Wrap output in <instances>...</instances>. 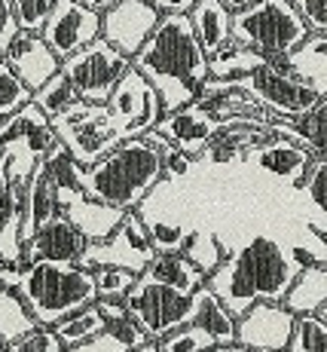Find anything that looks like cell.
I'll return each mask as SVG.
<instances>
[{
	"mask_svg": "<svg viewBox=\"0 0 327 352\" xmlns=\"http://www.w3.org/2000/svg\"><path fill=\"white\" fill-rule=\"evenodd\" d=\"M77 101H80V96H77V89H74V83L67 80L65 71L52 74L40 89H34V104H37L49 120H56L58 113H65L67 107H74Z\"/></svg>",
	"mask_w": 327,
	"mask_h": 352,
	"instance_id": "29",
	"label": "cell"
},
{
	"mask_svg": "<svg viewBox=\"0 0 327 352\" xmlns=\"http://www.w3.org/2000/svg\"><path fill=\"white\" fill-rule=\"evenodd\" d=\"M187 16L193 22L196 37H199L202 50L208 56L221 52L233 40V10L223 0H196V6Z\"/></svg>",
	"mask_w": 327,
	"mask_h": 352,
	"instance_id": "21",
	"label": "cell"
},
{
	"mask_svg": "<svg viewBox=\"0 0 327 352\" xmlns=\"http://www.w3.org/2000/svg\"><path fill=\"white\" fill-rule=\"evenodd\" d=\"M92 279H95L98 297H126L128 288L138 282V273L117 267V263H101V267L92 270Z\"/></svg>",
	"mask_w": 327,
	"mask_h": 352,
	"instance_id": "35",
	"label": "cell"
},
{
	"mask_svg": "<svg viewBox=\"0 0 327 352\" xmlns=\"http://www.w3.org/2000/svg\"><path fill=\"white\" fill-rule=\"evenodd\" d=\"M297 316L284 303L260 300L238 316L236 324V343L257 352H288L291 337H294Z\"/></svg>",
	"mask_w": 327,
	"mask_h": 352,
	"instance_id": "13",
	"label": "cell"
},
{
	"mask_svg": "<svg viewBox=\"0 0 327 352\" xmlns=\"http://www.w3.org/2000/svg\"><path fill=\"white\" fill-rule=\"evenodd\" d=\"M46 126H52V120L46 117L34 101H28V104L19 107L16 113H10V117L0 120V144H6V141L31 138L34 132H40V129H46Z\"/></svg>",
	"mask_w": 327,
	"mask_h": 352,
	"instance_id": "30",
	"label": "cell"
},
{
	"mask_svg": "<svg viewBox=\"0 0 327 352\" xmlns=\"http://www.w3.org/2000/svg\"><path fill=\"white\" fill-rule=\"evenodd\" d=\"M309 25L291 0H260L248 10L233 12V40L257 50L260 56L291 58L309 40Z\"/></svg>",
	"mask_w": 327,
	"mask_h": 352,
	"instance_id": "5",
	"label": "cell"
},
{
	"mask_svg": "<svg viewBox=\"0 0 327 352\" xmlns=\"http://www.w3.org/2000/svg\"><path fill=\"white\" fill-rule=\"evenodd\" d=\"M16 294L37 324H56L65 316L98 300L92 270L65 261H31L19 270Z\"/></svg>",
	"mask_w": 327,
	"mask_h": 352,
	"instance_id": "4",
	"label": "cell"
},
{
	"mask_svg": "<svg viewBox=\"0 0 327 352\" xmlns=\"http://www.w3.org/2000/svg\"><path fill=\"white\" fill-rule=\"evenodd\" d=\"M52 328H56L58 340L65 343V349H71V346H77V343L92 340L95 334H101V331L107 328V319L101 316L98 303H89V307H83V309H77V313L65 316V319L56 322Z\"/></svg>",
	"mask_w": 327,
	"mask_h": 352,
	"instance_id": "28",
	"label": "cell"
},
{
	"mask_svg": "<svg viewBox=\"0 0 327 352\" xmlns=\"http://www.w3.org/2000/svg\"><path fill=\"white\" fill-rule=\"evenodd\" d=\"M128 67H132V58L120 52L113 43H107L104 37L92 40L89 46L77 50L74 56L61 58V71L74 83L77 96L83 101H95V104H107V98L113 96V89Z\"/></svg>",
	"mask_w": 327,
	"mask_h": 352,
	"instance_id": "8",
	"label": "cell"
},
{
	"mask_svg": "<svg viewBox=\"0 0 327 352\" xmlns=\"http://www.w3.org/2000/svg\"><path fill=\"white\" fill-rule=\"evenodd\" d=\"M147 3L156 6L162 16H174V12H183V16H187V12L196 6V0H147Z\"/></svg>",
	"mask_w": 327,
	"mask_h": 352,
	"instance_id": "44",
	"label": "cell"
},
{
	"mask_svg": "<svg viewBox=\"0 0 327 352\" xmlns=\"http://www.w3.org/2000/svg\"><path fill=\"white\" fill-rule=\"evenodd\" d=\"M28 101H34V89L12 71L6 58H0V120L16 113Z\"/></svg>",
	"mask_w": 327,
	"mask_h": 352,
	"instance_id": "31",
	"label": "cell"
},
{
	"mask_svg": "<svg viewBox=\"0 0 327 352\" xmlns=\"http://www.w3.org/2000/svg\"><path fill=\"white\" fill-rule=\"evenodd\" d=\"M40 34L58 58H67L101 37V12L83 6L80 0H56Z\"/></svg>",
	"mask_w": 327,
	"mask_h": 352,
	"instance_id": "12",
	"label": "cell"
},
{
	"mask_svg": "<svg viewBox=\"0 0 327 352\" xmlns=\"http://www.w3.org/2000/svg\"><path fill=\"white\" fill-rule=\"evenodd\" d=\"M288 352H291V349H288Z\"/></svg>",
	"mask_w": 327,
	"mask_h": 352,
	"instance_id": "54",
	"label": "cell"
},
{
	"mask_svg": "<svg viewBox=\"0 0 327 352\" xmlns=\"http://www.w3.org/2000/svg\"><path fill=\"white\" fill-rule=\"evenodd\" d=\"M132 65L156 86L162 111H178L199 98V86L211 77L208 52L202 50L193 22L183 12L162 16L147 43L135 52Z\"/></svg>",
	"mask_w": 327,
	"mask_h": 352,
	"instance_id": "2",
	"label": "cell"
},
{
	"mask_svg": "<svg viewBox=\"0 0 327 352\" xmlns=\"http://www.w3.org/2000/svg\"><path fill=\"white\" fill-rule=\"evenodd\" d=\"M58 141L71 151V157L80 166H92L104 157L107 151L120 144V132L111 123V111L107 104H95V101L80 98L74 107H67L65 113H58L52 120Z\"/></svg>",
	"mask_w": 327,
	"mask_h": 352,
	"instance_id": "7",
	"label": "cell"
},
{
	"mask_svg": "<svg viewBox=\"0 0 327 352\" xmlns=\"http://www.w3.org/2000/svg\"><path fill=\"white\" fill-rule=\"evenodd\" d=\"M223 120L214 111H208L205 104L193 101V104H183L178 111H166L156 123V132H162L172 141L178 151L190 153V157H202V151L211 144L217 132H221Z\"/></svg>",
	"mask_w": 327,
	"mask_h": 352,
	"instance_id": "15",
	"label": "cell"
},
{
	"mask_svg": "<svg viewBox=\"0 0 327 352\" xmlns=\"http://www.w3.org/2000/svg\"><path fill=\"white\" fill-rule=\"evenodd\" d=\"M269 132L303 144L312 157H327V96L294 120H269Z\"/></svg>",
	"mask_w": 327,
	"mask_h": 352,
	"instance_id": "20",
	"label": "cell"
},
{
	"mask_svg": "<svg viewBox=\"0 0 327 352\" xmlns=\"http://www.w3.org/2000/svg\"><path fill=\"white\" fill-rule=\"evenodd\" d=\"M162 12L147 0H120L107 12H101V37L120 52L135 58V52L147 43V37L159 25Z\"/></svg>",
	"mask_w": 327,
	"mask_h": 352,
	"instance_id": "14",
	"label": "cell"
},
{
	"mask_svg": "<svg viewBox=\"0 0 327 352\" xmlns=\"http://www.w3.org/2000/svg\"><path fill=\"white\" fill-rule=\"evenodd\" d=\"M61 212H65L67 218L77 224V230L89 242H104L107 236H111L113 230L122 224V218H126V212H122V208L104 206V202L89 199V196H77V199L67 202Z\"/></svg>",
	"mask_w": 327,
	"mask_h": 352,
	"instance_id": "22",
	"label": "cell"
},
{
	"mask_svg": "<svg viewBox=\"0 0 327 352\" xmlns=\"http://www.w3.org/2000/svg\"><path fill=\"white\" fill-rule=\"evenodd\" d=\"M144 276H150L153 282H162V285H168L174 291H183V294H193L196 288H202L208 282V276L183 252H156L153 261L147 263Z\"/></svg>",
	"mask_w": 327,
	"mask_h": 352,
	"instance_id": "23",
	"label": "cell"
},
{
	"mask_svg": "<svg viewBox=\"0 0 327 352\" xmlns=\"http://www.w3.org/2000/svg\"><path fill=\"white\" fill-rule=\"evenodd\" d=\"M284 307L294 316H306V313H318L327 303V267L324 263H306L297 273L294 285L284 294Z\"/></svg>",
	"mask_w": 327,
	"mask_h": 352,
	"instance_id": "25",
	"label": "cell"
},
{
	"mask_svg": "<svg viewBox=\"0 0 327 352\" xmlns=\"http://www.w3.org/2000/svg\"><path fill=\"white\" fill-rule=\"evenodd\" d=\"M318 316H322V319L327 322V303H324V307H322V309H318Z\"/></svg>",
	"mask_w": 327,
	"mask_h": 352,
	"instance_id": "50",
	"label": "cell"
},
{
	"mask_svg": "<svg viewBox=\"0 0 327 352\" xmlns=\"http://www.w3.org/2000/svg\"><path fill=\"white\" fill-rule=\"evenodd\" d=\"M107 331H113V334H117L128 349H135V346H141V343H147V334L141 331V324L135 322L132 316H126V319L111 322V324H107Z\"/></svg>",
	"mask_w": 327,
	"mask_h": 352,
	"instance_id": "42",
	"label": "cell"
},
{
	"mask_svg": "<svg viewBox=\"0 0 327 352\" xmlns=\"http://www.w3.org/2000/svg\"><path fill=\"white\" fill-rule=\"evenodd\" d=\"M6 349L10 352H65V343L58 340L52 324H34V328L25 331L22 337L6 343Z\"/></svg>",
	"mask_w": 327,
	"mask_h": 352,
	"instance_id": "36",
	"label": "cell"
},
{
	"mask_svg": "<svg viewBox=\"0 0 327 352\" xmlns=\"http://www.w3.org/2000/svg\"><path fill=\"white\" fill-rule=\"evenodd\" d=\"M0 58H3V52H0Z\"/></svg>",
	"mask_w": 327,
	"mask_h": 352,
	"instance_id": "53",
	"label": "cell"
},
{
	"mask_svg": "<svg viewBox=\"0 0 327 352\" xmlns=\"http://www.w3.org/2000/svg\"><path fill=\"white\" fill-rule=\"evenodd\" d=\"M300 193L306 202V227L315 236H327V157H312Z\"/></svg>",
	"mask_w": 327,
	"mask_h": 352,
	"instance_id": "26",
	"label": "cell"
},
{
	"mask_svg": "<svg viewBox=\"0 0 327 352\" xmlns=\"http://www.w3.org/2000/svg\"><path fill=\"white\" fill-rule=\"evenodd\" d=\"M223 3H227L229 10H233V12H238V10H248V6L260 3V0H223Z\"/></svg>",
	"mask_w": 327,
	"mask_h": 352,
	"instance_id": "48",
	"label": "cell"
},
{
	"mask_svg": "<svg viewBox=\"0 0 327 352\" xmlns=\"http://www.w3.org/2000/svg\"><path fill=\"white\" fill-rule=\"evenodd\" d=\"M156 343H159V352H205L211 346H217L214 337H211L205 328L193 324V322L174 328L172 334H166L162 340H156Z\"/></svg>",
	"mask_w": 327,
	"mask_h": 352,
	"instance_id": "34",
	"label": "cell"
},
{
	"mask_svg": "<svg viewBox=\"0 0 327 352\" xmlns=\"http://www.w3.org/2000/svg\"><path fill=\"white\" fill-rule=\"evenodd\" d=\"M128 352H159V343L147 340V343H141V346H135V349H128Z\"/></svg>",
	"mask_w": 327,
	"mask_h": 352,
	"instance_id": "49",
	"label": "cell"
},
{
	"mask_svg": "<svg viewBox=\"0 0 327 352\" xmlns=\"http://www.w3.org/2000/svg\"><path fill=\"white\" fill-rule=\"evenodd\" d=\"M61 212V196H58V184L52 178L46 160H40L34 166L28 184H25V206H22V239L28 242L43 221H49L52 214Z\"/></svg>",
	"mask_w": 327,
	"mask_h": 352,
	"instance_id": "19",
	"label": "cell"
},
{
	"mask_svg": "<svg viewBox=\"0 0 327 352\" xmlns=\"http://www.w3.org/2000/svg\"><path fill=\"white\" fill-rule=\"evenodd\" d=\"M162 181H166L162 151L141 135V138L120 141L98 162L86 166L83 190L89 199L122 208V212H135Z\"/></svg>",
	"mask_w": 327,
	"mask_h": 352,
	"instance_id": "3",
	"label": "cell"
},
{
	"mask_svg": "<svg viewBox=\"0 0 327 352\" xmlns=\"http://www.w3.org/2000/svg\"><path fill=\"white\" fill-rule=\"evenodd\" d=\"M312 34H327V0H291Z\"/></svg>",
	"mask_w": 327,
	"mask_h": 352,
	"instance_id": "39",
	"label": "cell"
},
{
	"mask_svg": "<svg viewBox=\"0 0 327 352\" xmlns=\"http://www.w3.org/2000/svg\"><path fill=\"white\" fill-rule=\"evenodd\" d=\"M183 254L190 257V261L196 263V267L202 270V273H214L217 267H221V261L227 257L229 252L217 242V236H211V233H190L187 236V245H183Z\"/></svg>",
	"mask_w": 327,
	"mask_h": 352,
	"instance_id": "33",
	"label": "cell"
},
{
	"mask_svg": "<svg viewBox=\"0 0 327 352\" xmlns=\"http://www.w3.org/2000/svg\"><path fill=\"white\" fill-rule=\"evenodd\" d=\"M205 352H257V349H248V346H242V343H217V346H211Z\"/></svg>",
	"mask_w": 327,
	"mask_h": 352,
	"instance_id": "46",
	"label": "cell"
},
{
	"mask_svg": "<svg viewBox=\"0 0 327 352\" xmlns=\"http://www.w3.org/2000/svg\"><path fill=\"white\" fill-rule=\"evenodd\" d=\"M153 254H156V248L150 242L147 224L141 218V212L135 208V212H126L122 224L104 242H89L77 263L86 270H95L101 263H117V267H126L141 276L147 270V263L153 261Z\"/></svg>",
	"mask_w": 327,
	"mask_h": 352,
	"instance_id": "11",
	"label": "cell"
},
{
	"mask_svg": "<svg viewBox=\"0 0 327 352\" xmlns=\"http://www.w3.org/2000/svg\"><path fill=\"white\" fill-rule=\"evenodd\" d=\"M267 62L269 58L260 56L257 50L238 43V40H229L221 52L208 56V71H211V77H217V80H242Z\"/></svg>",
	"mask_w": 327,
	"mask_h": 352,
	"instance_id": "27",
	"label": "cell"
},
{
	"mask_svg": "<svg viewBox=\"0 0 327 352\" xmlns=\"http://www.w3.org/2000/svg\"><path fill=\"white\" fill-rule=\"evenodd\" d=\"M0 352H10V349H6V346H0Z\"/></svg>",
	"mask_w": 327,
	"mask_h": 352,
	"instance_id": "51",
	"label": "cell"
},
{
	"mask_svg": "<svg viewBox=\"0 0 327 352\" xmlns=\"http://www.w3.org/2000/svg\"><path fill=\"white\" fill-rule=\"evenodd\" d=\"M166 178H183V175L193 168V157L190 153H183V151H178V147H172V151L166 153Z\"/></svg>",
	"mask_w": 327,
	"mask_h": 352,
	"instance_id": "43",
	"label": "cell"
},
{
	"mask_svg": "<svg viewBox=\"0 0 327 352\" xmlns=\"http://www.w3.org/2000/svg\"><path fill=\"white\" fill-rule=\"evenodd\" d=\"M65 352H128V346L120 340L113 331H101V334H95L92 340H86V343H77V346H71V349H65Z\"/></svg>",
	"mask_w": 327,
	"mask_h": 352,
	"instance_id": "40",
	"label": "cell"
},
{
	"mask_svg": "<svg viewBox=\"0 0 327 352\" xmlns=\"http://www.w3.org/2000/svg\"><path fill=\"white\" fill-rule=\"evenodd\" d=\"M245 160H248L251 166H257L260 172H269L272 178H282V181H288L291 187H300V181L306 178V168H309V162H312V153L306 151L303 144H297V141L272 135L263 144L251 147V151L245 153Z\"/></svg>",
	"mask_w": 327,
	"mask_h": 352,
	"instance_id": "18",
	"label": "cell"
},
{
	"mask_svg": "<svg viewBox=\"0 0 327 352\" xmlns=\"http://www.w3.org/2000/svg\"><path fill=\"white\" fill-rule=\"evenodd\" d=\"M83 6H89V10H95V12H107L113 3H120V0H80Z\"/></svg>",
	"mask_w": 327,
	"mask_h": 352,
	"instance_id": "47",
	"label": "cell"
},
{
	"mask_svg": "<svg viewBox=\"0 0 327 352\" xmlns=\"http://www.w3.org/2000/svg\"><path fill=\"white\" fill-rule=\"evenodd\" d=\"M12 6H16L19 25L25 31H40L46 25V19H49L56 0H12Z\"/></svg>",
	"mask_w": 327,
	"mask_h": 352,
	"instance_id": "38",
	"label": "cell"
},
{
	"mask_svg": "<svg viewBox=\"0 0 327 352\" xmlns=\"http://www.w3.org/2000/svg\"><path fill=\"white\" fill-rule=\"evenodd\" d=\"M141 218H144V214H141ZM144 224H147L150 242H153L156 252H183V245H187V236H190L187 227L166 224V221H153V218H144Z\"/></svg>",
	"mask_w": 327,
	"mask_h": 352,
	"instance_id": "37",
	"label": "cell"
},
{
	"mask_svg": "<svg viewBox=\"0 0 327 352\" xmlns=\"http://www.w3.org/2000/svg\"><path fill=\"white\" fill-rule=\"evenodd\" d=\"M238 83L275 120H294L324 96L322 86L312 83L294 65V58H272V62L257 67L254 74L242 77Z\"/></svg>",
	"mask_w": 327,
	"mask_h": 352,
	"instance_id": "6",
	"label": "cell"
},
{
	"mask_svg": "<svg viewBox=\"0 0 327 352\" xmlns=\"http://www.w3.org/2000/svg\"><path fill=\"white\" fill-rule=\"evenodd\" d=\"M3 58L10 62V67L31 86V89H40L52 74L61 71V58L49 50V43L43 40L40 31H19L16 40L3 50Z\"/></svg>",
	"mask_w": 327,
	"mask_h": 352,
	"instance_id": "17",
	"label": "cell"
},
{
	"mask_svg": "<svg viewBox=\"0 0 327 352\" xmlns=\"http://www.w3.org/2000/svg\"><path fill=\"white\" fill-rule=\"evenodd\" d=\"M291 352H327V322L318 313L297 316Z\"/></svg>",
	"mask_w": 327,
	"mask_h": 352,
	"instance_id": "32",
	"label": "cell"
},
{
	"mask_svg": "<svg viewBox=\"0 0 327 352\" xmlns=\"http://www.w3.org/2000/svg\"><path fill=\"white\" fill-rule=\"evenodd\" d=\"M0 346H3V337H0Z\"/></svg>",
	"mask_w": 327,
	"mask_h": 352,
	"instance_id": "52",
	"label": "cell"
},
{
	"mask_svg": "<svg viewBox=\"0 0 327 352\" xmlns=\"http://www.w3.org/2000/svg\"><path fill=\"white\" fill-rule=\"evenodd\" d=\"M190 322L205 328L214 337V343H236L238 316L229 313V307L208 285L193 291V316H190Z\"/></svg>",
	"mask_w": 327,
	"mask_h": 352,
	"instance_id": "24",
	"label": "cell"
},
{
	"mask_svg": "<svg viewBox=\"0 0 327 352\" xmlns=\"http://www.w3.org/2000/svg\"><path fill=\"white\" fill-rule=\"evenodd\" d=\"M315 239H318V248H312V245H306V248L315 254V263H324L327 267V236H315Z\"/></svg>",
	"mask_w": 327,
	"mask_h": 352,
	"instance_id": "45",
	"label": "cell"
},
{
	"mask_svg": "<svg viewBox=\"0 0 327 352\" xmlns=\"http://www.w3.org/2000/svg\"><path fill=\"white\" fill-rule=\"evenodd\" d=\"M300 270L303 263L294 257V248L260 233L223 257L221 267L208 273L205 285L227 303L229 313L242 316L260 300L282 303Z\"/></svg>",
	"mask_w": 327,
	"mask_h": 352,
	"instance_id": "1",
	"label": "cell"
},
{
	"mask_svg": "<svg viewBox=\"0 0 327 352\" xmlns=\"http://www.w3.org/2000/svg\"><path fill=\"white\" fill-rule=\"evenodd\" d=\"M107 111H111V123L120 132L122 141L141 138L147 129H156L159 117L166 113L156 86L135 65L122 74L113 96L107 98Z\"/></svg>",
	"mask_w": 327,
	"mask_h": 352,
	"instance_id": "10",
	"label": "cell"
},
{
	"mask_svg": "<svg viewBox=\"0 0 327 352\" xmlns=\"http://www.w3.org/2000/svg\"><path fill=\"white\" fill-rule=\"evenodd\" d=\"M19 31H22V25H19V16H16L12 0H0V52L16 40Z\"/></svg>",
	"mask_w": 327,
	"mask_h": 352,
	"instance_id": "41",
	"label": "cell"
},
{
	"mask_svg": "<svg viewBox=\"0 0 327 352\" xmlns=\"http://www.w3.org/2000/svg\"><path fill=\"white\" fill-rule=\"evenodd\" d=\"M89 239L77 230L71 218L65 212L52 214L49 221H43L34 236L25 242V263L31 261H65V263H77L80 254L86 252Z\"/></svg>",
	"mask_w": 327,
	"mask_h": 352,
	"instance_id": "16",
	"label": "cell"
},
{
	"mask_svg": "<svg viewBox=\"0 0 327 352\" xmlns=\"http://www.w3.org/2000/svg\"><path fill=\"white\" fill-rule=\"evenodd\" d=\"M126 309L141 324L147 340H162L174 328L190 322V316H193V294L174 291L141 273L138 282L126 294Z\"/></svg>",
	"mask_w": 327,
	"mask_h": 352,
	"instance_id": "9",
	"label": "cell"
}]
</instances>
